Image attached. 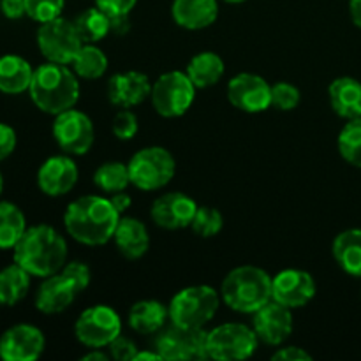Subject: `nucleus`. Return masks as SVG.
<instances>
[{
  "label": "nucleus",
  "mask_w": 361,
  "mask_h": 361,
  "mask_svg": "<svg viewBox=\"0 0 361 361\" xmlns=\"http://www.w3.org/2000/svg\"><path fill=\"white\" fill-rule=\"evenodd\" d=\"M169 319V310L159 300H141L136 302L129 310L127 323L130 330L141 335L159 334Z\"/></svg>",
  "instance_id": "b1692460"
},
{
  "label": "nucleus",
  "mask_w": 361,
  "mask_h": 361,
  "mask_svg": "<svg viewBox=\"0 0 361 361\" xmlns=\"http://www.w3.org/2000/svg\"><path fill=\"white\" fill-rule=\"evenodd\" d=\"M74 335L85 348L104 349L122 335V319L111 307L92 305L74 323Z\"/></svg>",
  "instance_id": "1a4fd4ad"
},
{
  "label": "nucleus",
  "mask_w": 361,
  "mask_h": 361,
  "mask_svg": "<svg viewBox=\"0 0 361 361\" xmlns=\"http://www.w3.org/2000/svg\"><path fill=\"white\" fill-rule=\"evenodd\" d=\"M150 78L140 71L116 73L108 81V99L116 108H134L150 99Z\"/></svg>",
  "instance_id": "aec40b11"
},
{
  "label": "nucleus",
  "mask_w": 361,
  "mask_h": 361,
  "mask_svg": "<svg viewBox=\"0 0 361 361\" xmlns=\"http://www.w3.org/2000/svg\"><path fill=\"white\" fill-rule=\"evenodd\" d=\"M228 101L243 113H263L271 108V85L254 73H240L229 80Z\"/></svg>",
  "instance_id": "ddd939ff"
},
{
  "label": "nucleus",
  "mask_w": 361,
  "mask_h": 361,
  "mask_svg": "<svg viewBox=\"0 0 361 361\" xmlns=\"http://www.w3.org/2000/svg\"><path fill=\"white\" fill-rule=\"evenodd\" d=\"M130 183L136 189L152 192L168 185L176 173V162L164 147H145L127 162Z\"/></svg>",
  "instance_id": "423d86ee"
},
{
  "label": "nucleus",
  "mask_w": 361,
  "mask_h": 361,
  "mask_svg": "<svg viewBox=\"0 0 361 361\" xmlns=\"http://www.w3.org/2000/svg\"><path fill=\"white\" fill-rule=\"evenodd\" d=\"M111 130L115 134L116 140L120 141H129L140 130V122H137V116L130 111V108H120V111L116 113L115 118L111 122Z\"/></svg>",
  "instance_id": "e433bc0d"
},
{
  "label": "nucleus",
  "mask_w": 361,
  "mask_h": 361,
  "mask_svg": "<svg viewBox=\"0 0 361 361\" xmlns=\"http://www.w3.org/2000/svg\"><path fill=\"white\" fill-rule=\"evenodd\" d=\"M94 183L106 194L126 190L130 185L129 168L120 161H109L99 166L94 173Z\"/></svg>",
  "instance_id": "2f4dec72"
},
{
  "label": "nucleus",
  "mask_w": 361,
  "mask_h": 361,
  "mask_svg": "<svg viewBox=\"0 0 361 361\" xmlns=\"http://www.w3.org/2000/svg\"><path fill=\"white\" fill-rule=\"evenodd\" d=\"M197 212V203L185 192L161 194L150 207V217L154 224L162 229H183L190 228L192 219Z\"/></svg>",
  "instance_id": "dca6fc26"
},
{
  "label": "nucleus",
  "mask_w": 361,
  "mask_h": 361,
  "mask_svg": "<svg viewBox=\"0 0 361 361\" xmlns=\"http://www.w3.org/2000/svg\"><path fill=\"white\" fill-rule=\"evenodd\" d=\"M62 271L66 275H69V277L76 282V286L81 289V293L90 286L92 271H90V267L85 264L83 261H67V263L63 264Z\"/></svg>",
  "instance_id": "4c0bfd02"
},
{
  "label": "nucleus",
  "mask_w": 361,
  "mask_h": 361,
  "mask_svg": "<svg viewBox=\"0 0 361 361\" xmlns=\"http://www.w3.org/2000/svg\"><path fill=\"white\" fill-rule=\"evenodd\" d=\"M111 356L102 353V349H90V353L81 356V361H108Z\"/></svg>",
  "instance_id": "de8ad7c7"
},
{
  "label": "nucleus",
  "mask_w": 361,
  "mask_h": 361,
  "mask_svg": "<svg viewBox=\"0 0 361 361\" xmlns=\"http://www.w3.org/2000/svg\"><path fill=\"white\" fill-rule=\"evenodd\" d=\"M74 27H76L83 44H97L111 32V20L104 11L95 6L81 13L74 20Z\"/></svg>",
  "instance_id": "c756f323"
},
{
  "label": "nucleus",
  "mask_w": 361,
  "mask_h": 361,
  "mask_svg": "<svg viewBox=\"0 0 361 361\" xmlns=\"http://www.w3.org/2000/svg\"><path fill=\"white\" fill-rule=\"evenodd\" d=\"M316 291L312 275L300 268H286L271 277V300L291 310L309 305Z\"/></svg>",
  "instance_id": "4468645a"
},
{
  "label": "nucleus",
  "mask_w": 361,
  "mask_h": 361,
  "mask_svg": "<svg viewBox=\"0 0 361 361\" xmlns=\"http://www.w3.org/2000/svg\"><path fill=\"white\" fill-rule=\"evenodd\" d=\"M334 259L351 277L361 279V229L351 228L338 233L331 243Z\"/></svg>",
  "instance_id": "393cba45"
},
{
  "label": "nucleus",
  "mask_w": 361,
  "mask_h": 361,
  "mask_svg": "<svg viewBox=\"0 0 361 361\" xmlns=\"http://www.w3.org/2000/svg\"><path fill=\"white\" fill-rule=\"evenodd\" d=\"M196 90L185 71H168L152 85V106L164 118H176L185 115L194 104Z\"/></svg>",
  "instance_id": "0eeeda50"
},
{
  "label": "nucleus",
  "mask_w": 361,
  "mask_h": 361,
  "mask_svg": "<svg viewBox=\"0 0 361 361\" xmlns=\"http://www.w3.org/2000/svg\"><path fill=\"white\" fill-rule=\"evenodd\" d=\"M0 9H2L4 16L9 20H18L27 14L25 0H0Z\"/></svg>",
  "instance_id": "37998d69"
},
{
  "label": "nucleus",
  "mask_w": 361,
  "mask_h": 361,
  "mask_svg": "<svg viewBox=\"0 0 361 361\" xmlns=\"http://www.w3.org/2000/svg\"><path fill=\"white\" fill-rule=\"evenodd\" d=\"M111 20V32L116 35H123L130 30L129 14H118V16H109Z\"/></svg>",
  "instance_id": "a18cd8bd"
},
{
  "label": "nucleus",
  "mask_w": 361,
  "mask_h": 361,
  "mask_svg": "<svg viewBox=\"0 0 361 361\" xmlns=\"http://www.w3.org/2000/svg\"><path fill=\"white\" fill-rule=\"evenodd\" d=\"M349 14L353 23L361 28V0H349Z\"/></svg>",
  "instance_id": "49530a36"
},
{
  "label": "nucleus",
  "mask_w": 361,
  "mask_h": 361,
  "mask_svg": "<svg viewBox=\"0 0 361 361\" xmlns=\"http://www.w3.org/2000/svg\"><path fill=\"white\" fill-rule=\"evenodd\" d=\"M252 328L259 342L268 345H282L293 334V310L281 303L270 302L252 314Z\"/></svg>",
  "instance_id": "f3484780"
},
{
  "label": "nucleus",
  "mask_w": 361,
  "mask_h": 361,
  "mask_svg": "<svg viewBox=\"0 0 361 361\" xmlns=\"http://www.w3.org/2000/svg\"><path fill=\"white\" fill-rule=\"evenodd\" d=\"M80 169L71 155H53L46 159L37 171V185L42 194L60 197L69 194L78 183Z\"/></svg>",
  "instance_id": "6ab92c4d"
},
{
  "label": "nucleus",
  "mask_w": 361,
  "mask_h": 361,
  "mask_svg": "<svg viewBox=\"0 0 361 361\" xmlns=\"http://www.w3.org/2000/svg\"><path fill=\"white\" fill-rule=\"evenodd\" d=\"M69 257L66 238L48 224L27 228L20 242L13 249L14 263L28 271L32 277L44 279L63 268Z\"/></svg>",
  "instance_id": "f03ea898"
},
{
  "label": "nucleus",
  "mask_w": 361,
  "mask_h": 361,
  "mask_svg": "<svg viewBox=\"0 0 361 361\" xmlns=\"http://www.w3.org/2000/svg\"><path fill=\"white\" fill-rule=\"evenodd\" d=\"M207 334L204 328L192 330L171 323L159 331L154 348L162 360L168 361L207 360Z\"/></svg>",
  "instance_id": "9d476101"
},
{
  "label": "nucleus",
  "mask_w": 361,
  "mask_h": 361,
  "mask_svg": "<svg viewBox=\"0 0 361 361\" xmlns=\"http://www.w3.org/2000/svg\"><path fill=\"white\" fill-rule=\"evenodd\" d=\"M122 215L113 207L111 200L97 194L81 196L69 203L63 212L67 235L87 247L106 245L113 240Z\"/></svg>",
  "instance_id": "f257e3e1"
},
{
  "label": "nucleus",
  "mask_w": 361,
  "mask_h": 361,
  "mask_svg": "<svg viewBox=\"0 0 361 361\" xmlns=\"http://www.w3.org/2000/svg\"><path fill=\"white\" fill-rule=\"evenodd\" d=\"M274 361H312V355L298 345H286L279 348L271 356Z\"/></svg>",
  "instance_id": "a19ab883"
},
{
  "label": "nucleus",
  "mask_w": 361,
  "mask_h": 361,
  "mask_svg": "<svg viewBox=\"0 0 361 361\" xmlns=\"http://www.w3.org/2000/svg\"><path fill=\"white\" fill-rule=\"evenodd\" d=\"M16 148V133L7 123H0V161L9 157Z\"/></svg>",
  "instance_id": "79ce46f5"
},
{
  "label": "nucleus",
  "mask_w": 361,
  "mask_h": 361,
  "mask_svg": "<svg viewBox=\"0 0 361 361\" xmlns=\"http://www.w3.org/2000/svg\"><path fill=\"white\" fill-rule=\"evenodd\" d=\"M27 231L25 214L11 201H0V250L14 249Z\"/></svg>",
  "instance_id": "c85d7f7f"
},
{
  "label": "nucleus",
  "mask_w": 361,
  "mask_h": 361,
  "mask_svg": "<svg viewBox=\"0 0 361 361\" xmlns=\"http://www.w3.org/2000/svg\"><path fill=\"white\" fill-rule=\"evenodd\" d=\"M221 302V293L212 286H189L180 289L169 302V321L176 326L200 330L214 319Z\"/></svg>",
  "instance_id": "39448f33"
},
{
  "label": "nucleus",
  "mask_w": 361,
  "mask_h": 361,
  "mask_svg": "<svg viewBox=\"0 0 361 361\" xmlns=\"http://www.w3.org/2000/svg\"><path fill=\"white\" fill-rule=\"evenodd\" d=\"M187 76L196 88H208L217 85L226 73L224 60L215 51H201L189 60Z\"/></svg>",
  "instance_id": "bb28decb"
},
{
  "label": "nucleus",
  "mask_w": 361,
  "mask_h": 361,
  "mask_svg": "<svg viewBox=\"0 0 361 361\" xmlns=\"http://www.w3.org/2000/svg\"><path fill=\"white\" fill-rule=\"evenodd\" d=\"M259 338L254 328L243 323H224L207 334L208 358L217 361H242L257 351Z\"/></svg>",
  "instance_id": "6e6552de"
},
{
  "label": "nucleus",
  "mask_w": 361,
  "mask_h": 361,
  "mask_svg": "<svg viewBox=\"0 0 361 361\" xmlns=\"http://www.w3.org/2000/svg\"><path fill=\"white\" fill-rule=\"evenodd\" d=\"M338 154L348 164L361 168V116L345 122L337 137Z\"/></svg>",
  "instance_id": "473e14b6"
},
{
  "label": "nucleus",
  "mask_w": 361,
  "mask_h": 361,
  "mask_svg": "<svg viewBox=\"0 0 361 361\" xmlns=\"http://www.w3.org/2000/svg\"><path fill=\"white\" fill-rule=\"evenodd\" d=\"M80 295L81 289L78 288L76 282L60 270L42 279L41 286L35 293V309L46 316L62 314L63 310L73 305L74 300Z\"/></svg>",
  "instance_id": "a211bd4d"
},
{
  "label": "nucleus",
  "mask_w": 361,
  "mask_h": 361,
  "mask_svg": "<svg viewBox=\"0 0 361 361\" xmlns=\"http://www.w3.org/2000/svg\"><path fill=\"white\" fill-rule=\"evenodd\" d=\"M330 106L341 118L353 120L361 116V81L351 76L335 78L328 87Z\"/></svg>",
  "instance_id": "5701e85b"
},
{
  "label": "nucleus",
  "mask_w": 361,
  "mask_h": 361,
  "mask_svg": "<svg viewBox=\"0 0 361 361\" xmlns=\"http://www.w3.org/2000/svg\"><path fill=\"white\" fill-rule=\"evenodd\" d=\"M224 228V217H222L221 212L214 207H197L196 215L192 219V224L190 229L196 233L201 238H212V236H217L219 233Z\"/></svg>",
  "instance_id": "72a5a7b5"
},
{
  "label": "nucleus",
  "mask_w": 361,
  "mask_h": 361,
  "mask_svg": "<svg viewBox=\"0 0 361 361\" xmlns=\"http://www.w3.org/2000/svg\"><path fill=\"white\" fill-rule=\"evenodd\" d=\"M28 92L41 111L56 116L78 104L80 80L66 63L46 62L34 71Z\"/></svg>",
  "instance_id": "7ed1b4c3"
},
{
  "label": "nucleus",
  "mask_w": 361,
  "mask_h": 361,
  "mask_svg": "<svg viewBox=\"0 0 361 361\" xmlns=\"http://www.w3.org/2000/svg\"><path fill=\"white\" fill-rule=\"evenodd\" d=\"M116 249L127 259H140L150 249V233L140 219L122 215L113 236Z\"/></svg>",
  "instance_id": "4be33fe9"
},
{
  "label": "nucleus",
  "mask_w": 361,
  "mask_h": 361,
  "mask_svg": "<svg viewBox=\"0 0 361 361\" xmlns=\"http://www.w3.org/2000/svg\"><path fill=\"white\" fill-rule=\"evenodd\" d=\"M171 16L185 30H203L219 18L217 0H173Z\"/></svg>",
  "instance_id": "412c9836"
},
{
  "label": "nucleus",
  "mask_w": 361,
  "mask_h": 361,
  "mask_svg": "<svg viewBox=\"0 0 361 361\" xmlns=\"http://www.w3.org/2000/svg\"><path fill=\"white\" fill-rule=\"evenodd\" d=\"M109 200H111L113 207L116 208V212H118L120 215L126 214V212L130 208V204H133V197H130L126 190H120V192L111 194V196H109Z\"/></svg>",
  "instance_id": "c03bdc74"
},
{
  "label": "nucleus",
  "mask_w": 361,
  "mask_h": 361,
  "mask_svg": "<svg viewBox=\"0 0 361 361\" xmlns=\"http://www.w3.org/2000/svg\"><path fill=\"white\" fill-rule=\"evenodd\" d=\"M53 137L63 154L85 155L95 141L94 122L87 113L71 108L55 116Z\"/></svg>",
  "instance_id": "f8f14e48"
},
{
  "label": "nucleus",
  "mask_w": 361,
  "mask_h": 361,
  "mask_svg": "<svg viewBox=\"0 0 361 361\" xmlns=\"http://www.w3.org/2000/svg\"><path fill=\"white\" fill-rule=\"evenodd\" d=\"M44 348V334L34 324H14L0 337V358L4 361H35Z\"/></svg>",
  "instance_id": "2eb2a0df"
},
{
  "label": "nucleus",
  "mask_w": 361,
  "mask_h": 361,
  "mask_svg": "<svg viewBox=\"0 0 361 361\" xmlns=\"http://www.w3.org/2000/svg\"><path fill=\"white\" fill-rule=\"evenodd\" d=\"M109 356L116 361H134L137 355V348L130 338L118 335L111 344L108 345Z\"/></svg>",
  "instance_id": "58836bf2"
},
{
  "label": "nucleus",
  "mask_w": 361,
  "mask_h": 361,
  "mask_svg": "<svg viewBox=\"0 0 361 361\" xmlns=\"http://www.w3.org/2000/svg\"><path fill=\"white\" fill-rule=\"evenodd\" d=\"M37 46L48 62L69 66L83 46V41L74 27V21L60 16L41 23L37 30Z\"/></svg>",
  "instance_id": "9b49d317"
},
{
  "label": "nucleus",
  "mask_w": 361,
  "mask_h": 361,
  "mask_svg": "<svg viewBox=\"0 0 361 361\" xmlns=\"http://www.w3.org/2000/svg\"><path fill=\"white\" fill-rule=\"evenodd\" d=\"M34 71L20 55L0 56V92L9 95L23 94L30 88Z\"/></svg>",
  "instance_id": "a878e982"
},
{
  "label": "nucleus",
  "mask_w": 361,
  "mask_h": 361,
  "mask_svg": "<svg viewBox=\"0 0 361 361\" xmlns=\"http://www.w3.org/2000/svg\"><path fill=\"white\" fill-rule=\"evenodd\" d=\"M4 190V178H2V173H0V194H2Z\"/></svg>",
  "instance_id": "3c124183"
},
{
  "label": "nucleus",
  "mask_w": 361,
  "mask_h": 361,
  "mask_svg": "<svg viewBox=\"0 0 361 361\" xmlns=\"http://www.w3.org/2000/svg\"><path fill=\"white\" fill-rule=\"evenodd\" d=\"M300 101H302V94L300 88L295 87L289 81H279V83L271 85V106L281 111H293L298 108Z\"/></svg>",
  "instance_id": "c9c22d12"
},
{
  "label": "nucleus",
  "mask_w": 361,
  "mask_h": 361,
  "mask_svg": "<svg viewBox=\"0 0 361 361\" xmlns=\"http://www.w3.org/2000/svg\"><path fill=\"white\" fill-rule=\"evenodd\" d=\"M161 355H159L157 351H137L136 358L134 361H161Z\"/></svg>",
  "instance_id": "09e8293b"
},
{
  "label": "nucleus",
  "mask_w": 361,
  "mask_h": 361,
  "mask_svg": "<svg viewBox=\"0 0 361 361\" xmlns=\"http://www.w3.org/2000/svg\"><path fill=\"white\" fill-rule=\"evenodd\" d=\"M30 277L25 268L18 263L0 270V305L14 307L20 303L30 289Z\"/></svg>",
  "instance_id": "cd10ccee"
},
{
  "label": "nucleus",
  "mask_w": 361,
  "mask_h": 361,
  "mask_svg": "<svg viewBox=\"0 0 361 361\" xmlns=\"http://www.w3.org/2000/svg\"><path fill=\"white\" fill-rule=\"evenodd\" d=\"M66 0H25L27 16L37 23H46L62 16Z\"/></svg>",
  "instance_id": "f704fd0d"
},
{
  "label": "nucleus",
  "mask_w": 361,
  "mask_h": 361,
  "mask_svg": "<svg viewBox=\"0 0 361 361\" xmlns=\"http://www.w3.org/2000/svg\"><path fill=\"white\" fill-rule=\"evenodd\" d=\"M78 78L99 80L108 71V56L97 44H83L71 62Z\"/></svg>",
  "instance_id": "7c9ffc66"
},
{
  "label": "nucleus",
  "mask_w": 361,
  "mask_h": 361,
  "mask_svg": "<svg viewBox=\"0 0 361 361\" xmlns=\"http://www.w3.org/2000/svg\"><path fill=\"white\" fill-rule=\"evenodd\" d=\"M224 2H228V4H242V2H245V0H224Z\"/></svg>",
  "instance_id": "8fccbe9b"
},
{
  "label": "nucleus",
  "mask_w": 361,
  "mask_h": 361,
  "mask_svg": "<svg viewBox=\"0 0 361 361\" xmlns=\"http://www.w3.org/2000/svg\"><path fill=\"white\" fill-rule=\"evenodd\" d=\"M137 0H95V6L104 11L108 16H118V14H130Z\"/></svg>",
  "instance_id": "ea45409f"
},
{
  "label": "nucleus",
  "mask_w": 361,
  "mask_h": 361,
  "mask_svg": "<svg viewBox=\"0 0 361 361\" xmlns=\"http://www.w3.org/2000/svg\"><path fill=\"white\" fill-rule=\"evenodd\" d=\"M221 298L238 314H254L271 300V275L252 264L236 267L221 284Z\"/></svg>",
  "instance_id": "20e7f679"
}]
</instances>
